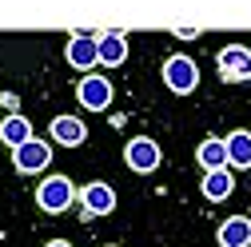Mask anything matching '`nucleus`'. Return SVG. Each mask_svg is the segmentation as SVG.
I'll return each mask as SVG.
<instances>
[{
    "mask_svg": "<svg viewBox=\"0 0 251 247\" xmlns=\"http://www.w3.org/2000/svg\"><path fill=\"white\" fill-rule=\"evenodd\" d=\"M235 192V179L227 168H215V172H203V199H227Z\"/></svg>",
    "mask_w": 251,
    "mask_h": 247,
    "instance_id": "nucleus-12",
    "label": "nucleus"
},
{
    "mask_svg": "<svg viewBox=\"0 0 251 247\" xmlns=\"http://www.w3.org/2000/svg\"><path fill=\"white\" fill-rule=\"evenodd\" d=\"M44 247H72V243H64V239H52V243H44Z\"/></svg>",
    "mask_w": 251,
    "mask_h": 247,
    "instance_id": "nucleus-17",
    "label": "nucleus"
},
{
    "mask_svg": "<svg viewBox=\"0 0 251 247\" xmlns=\"http://www.w3.org/2000/svg\"><path fill=\"white\" fill-rule=\"evenodd\" d=\"M16 104H20V100L12 96V92H0V108H12V112H16Z\"/></svg>",
    "mask_w": 251,
    "mask_h": 247,
    "instance_id": "nucleus-16",
    "label": "nucleus"
},
{
    "mask_svg": "<svg viewBox=\"0 0 251 247\" xmlns=\"http://www.w3.org/2000/svg\"><path fill=\"white\" fill-rule=\"evenodd\" d=\"M64 56H68V64L76 72H92L96 68V36H72Z\"/></svg>",
    "mask_w": 251,
    "mask_h": 247,
    "instance_id": "nucleus-8",
    "label": "nucleus"
},
{
    "mask_svg": "<svg viewBox=\"0 0 251 247\" xmlns=\"http://www.w3.org/2000/svg\"><path fill=\"white\" fill-rule=\"evenodd\" d=\"M48 132L56 136V144H64V148H80V144L88 140V128H84L76 116H56Z\"/></svg>",
    "mask_w": 251,
    "mask_h": 247,
    "instance_id": "nucleus-11",
    "label": "nucleus"
},
{
    "mask_svg": "<svg viewBox=\"0 0 251 247\" xmlns=\"http://www.w3.org/2000/svg\"><path fill=\"white\" fill-rule=\"evenodd\" d=\"M108 247H116V243H108Z\"/></svg>",
    "mask_w": 251,
    "mask_h": 247,
    "instance_id": "nucleus-18",
    "label": "nucleus"
},
{
    "mask_svg": "<svg viewBox=\"0 0 251 247\" xmlns=\"http://www.w3.org/2000/svg\"><path fill=\"white\" fill-rule=\"evenodd\" d=\"M215 64H219V76L224 80H251V48L243 44H227V48H219L215 56Z\"/></svg>",
    "mask_w": 251,
    "mask_h": 247,
    "instance_id": "nucleus-6",
    "label": "nucleus"
},
{
    "mask_svg": "<svg viewBox=\"0 0 251 247\" xmlns=\"http://www.w3.org/2000/svg\"><path fill=\"white\" fill-rule=\"evenodd\" d=\"M196 160H200V168H203V172L227 168V148H224V140H203V144L196 148Z\"/></svg>",
    "mask_w": 251,
    "mask_h": 247,
    "instance_id": "nucleus-14",
    "label": "nucleus"
},
{
    "mask_svg": "<svg viewBox=\"0 0 251 247\" xmlns=\"http://www.w3.org/2000/svg\"><path fill=\"white\" fill-rule=\"evenodd\" d=\"M124 160H128V168H132V172L151 175L155 168H160V144L148 140V136H132V140H128V148H124Z\"/></svg>",
    "mask_w": 251,
    "mask_h": 247,
    "instance_id": "nucleus-5",
    "label": "nucleus"
},
{
    "mask_svg": "<svg viewBox=\"0 0 251 247\" xmlns=\"http://www.w3.org/2000/svg\"><path fill=\"white\" fill-rule=\"evenodd\" d=\"M80 203H84L88 215H108V211H116V192L96 179V183H88V188H80Z\"/></svg>",
    "mask_w": 251,
    "mask_h": 247,
    "instance_id": "nucleus-7",
    "label": "nucleus"
},
{
    "mask_svg": "<svg viewBox=\"0 0 251 247\" xmlns=\"http://www.w3.org/2000/svg\"><path fill=\"white\" fill-rule=\"evenodd\" d=\"M164 84L176 92V96H187V92H196L200 84V68H196V60L192 56H168L164 60Z\"/></svg>",
    "mask_w": 251,
    "mask_h": 247,
    "instance_id": "nucleus-2",
    "label": "nucleus"
},
{
    "mask_svg": "<svg viewBox=\"0 0 251 247\" xmlns=\"http://www.w3.org/2000/svg\"><path fill=\"white\" fill-rule=\"evenodd\" d=\"M12 164H16V172L20 175H32V172H44L48 164H52V144H44V140H24L20 148H12Z\"/></svg>",
    "mask_w": 251,
    "mask_h": 247,
    "instance_id": "nucleus-4",
    "label": "nucleus"
},
{
    "mask_svg": "<svg viewBox=\"0 0 251 247\" xmlns=\"http://www.w3.org/2000/svg\"><path fill=\"white\" fill-rule=\"evenodd\" d=\"M128 60V40H124L120 32H108V36H96V64H124Z\"/></svg>",
    "mask_w": 251,
    "mask_h": 247,
    "instance_id": "nucleus-9",
    "label": "nucleus"
},
{
    "mask_svg": "<svg viewBox=\"0 0 251 247\" xmlns=\"http://www.w3.org/2000/svg\"><path fill=\"white\" fill-rule=\"evenodd\" d=\"M112 80L108 76H100V72H88L80 84H76V100L88 108V112H108V104H112Z\"/></svg>",
    "mask_w": 251,
    "mask_h": 247,
    "instance_id": "nucleus-3",
    "label": "nucleus"
},
{
    "mask_svg": "<svg viewBox=\"0 0 251 247\" xmlns=\"http://www.w3.org/2000/svg\"><path fill=\"white\" fill-rule=\"evenodd\" d=\"M224 148H227V168H251V132H231Z\"/></svg>",
    "mask_w": 251,
    "mask_h": 247,
    "instance_id": "nucleus-13",
    "label": "nucleus"
},
{
    "mask_svg": "<svg viewBox=\"0 0 251 247\" xmlns=\"http://www.w3.org/2000/svg\"><path fill=\"white\" fill-rule=\"evenodd\" d=\"M219 247H251V220L247 215H231L219 223Z\"/></svg>",
    "mask_w": 251,
    "mask_h": 247,
    "instance_id": "nucleus-10",
    "label": "nucleus"
},
{
    "mask_svg": "<svg viewBox=\"0 0 251 247\" xmlns=\"http://www.w3.org/2000/svg\"><path fill=\"white\" fill-rule=\"evenodd\" d=\"M0 140H4L8 148H20L24 140H32V124H28L24 116H16V112H12L4 124H0Z\"/></svg>",
    "mask_w": 251,
    "mask_h": 247,
    "instance_id": "nucleus-15",
    "label": "nucleus"
},
{
    "mask_svg": "<svg viewBox=\"0 0 251 247\" xmlns=\"http://www.w3.org/2000/svg\"><path fill=\"white\" fill-rule=\"evenodd\" d=\"M72 199H76V188H72V179H68V175H44V183L36 188V203H40L48 215L68 211Z\"/></svg>",
    "mask_w": 251,
    "mask_h": 247,
    "instance_id": "nucleus-1",
    "label": "nucleus"
}]
</instances>
